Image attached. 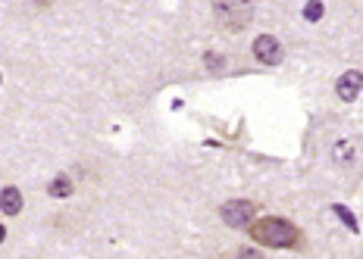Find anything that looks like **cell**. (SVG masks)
<instances>
[{
  "mask_svg": "<svg viewBox=\"0 0 363 259\" xmlns=\"http://www.w3.org/2000/svg\"><path fill=\"white\" fill-rule=\"evenodd\" d=\"M0 212H4V216H19L22 212V190L19 188L0 190Z\"/></svg>",
  "mask_w": 363,
  "mask_h": 259,
  "instance_id": "obj_6",
  "label": "cell"
},
{
  "mask_svg": "<svg viewBox=\"0 0 363 259\" xmlns=\"http://www.w3.org/2000/svg\"><path fill=\"white\" fill-rule=\"evenodd\" d=\"M235 259H263V253L260 250H254V247H241L235 253Z\"/></svg>",
  "mask_w": 363,
  "mask_h": 259,
  "instance_id": "obj_10",
  "label": "cell"
},
{
  "mask_svg": "<svg viewBox=\"0 0 363 259\" xmlns=\"http://www.w3.org/2000/svg\"><path fill=\"white\" fill-rule=\"evenodd\" d=\"M4 241H6V228L0 225V243H4Z\"/></svg>",
  "mask_w": 363,
  "mask_h": 259,
  "instance_id": "obj_11",
  "label": "cell"
},
{
  "mask_svg": "<svg viewBox=\"0 0 363 259\" xmlns=\"http://www.w3.org/2000/svg\"><path fill=\"white\" fill-rule=\"evenodd\" d=\"M72 190H75V185H72L69 175H57V178L48 185V194L50 197H60V200H63V197H72Z\"/></svg>",
  "mask_w": 363,
  "mask_h": 259,
  "instance_id": "obj_7",
  "label": "cell"
},
{
  "mask_svg": "<svg viewBox=\"0 0 363 259\" xmlns=\"http://www.w3.org/2000/svg\"><path fill=\"white\" fill-rule=\"evenodd\" d=\"M254 57H257V63H263V66H279L282 63V41L272 35H257Z\"/></svg>",
  "mask_w": 363,
  "mask_h": 259,
  "instance_id": "obj_4",
  "label": "cell"
},
{
  "mask_svg": "<svg viewBox=\"0 0 363 259\" xmlns=\"http://www.w3.org/2000/svg\"><path fill=\"white\" fill-rule=\"evenodd\" d=\"M360 91H363V72H357V69H347L342 79L335 81V94H338V100H345V103L357 100Z\"/></svg>",
  "mask_w": 363,
  "mask_h": 259,
  "instance_id": "obj_5",
  "label": "cell"
},
{
  "mask_svg": "<svg viewBox=\"0 0 363 259\" xmlns=\"http://www.w3.org/2000/svg\"><path fill=\"white\" fill-rule=\"evenodd\" d=\"M247 234H251V241H257L260 247H269V250H301L304 247L301 228L282 216L254 219V222L247 225Z\"/></svg>",
  "mask_w": 363,
  "mask_h": 259,
  "instance_id": "obj_1",
  "label": "cell"
},
{
  "mask_svg": "<svg viewBox=\"0 0 363 259\" xmlns=\"http://www.w3.org/2000/svg\"><path fill=\"white\" fill-rule=\"evenodd\" d=\"M323 13H326V6H323L320 0H307V6H304V19L307 22H320Z\"/></svg>",
  "mask_w": 363,
  "mask_h": 259,
  "instance_id": "obj_8",
  "label": "cell"
},
{
  "mask_svg": "<svg viewBox=\"0 0 363 259\" xmlns=\"http://www.w3.org/2000/svg\"><path fill=\"white\" fill-rule=\"evenodd\" d=\"M332 212H335V216H342V222H345L347 228H351V231H357V219L351 216V209H345L342 203H335V207H332Z\"/></svg>",
  "mask_w": 363,
  "mask_h": 259,
  "instance_id": "obj_9",
  "label": "cell"
},
{
  "mask_svg": "<svg viewBox=\"0 0 363 259\" xmlns=\"http://www.w3.org/2000/svg\"><path fill=\"white\" fill-rule=\"evenodd\" d=\"M213 13L225 35H241L254 19V0H213Z\"/></svg>",
  "mask_w": 363,
  "mask_h": 259,
  "instance_id": "obj_2",
  "label": "cell"
},
{
  "mask_svg": "<svg viewBox=\"0 0 363 259\" xmlns=\"http://www.w3.org/2000/svg\"><path fill=\"white\" fill-rule=\"evenodd\" d=\"M219 219L229 228H247L257 219V203L254 200H229L219 207Z\"/></svg>",
  "mask_w": 363,
  "mask_h": 259,
  "instance_id": "obj_3",
  "label": "cell"
},
{
  "mask_svg": "<svg viewBox=\"0 0 363 259\" xmlns=\"http://www.w3.org/2000/svg\"><path fill=\"white\" fill-rule=\"evenodd\" d=\"M41 4H44V0H41Z\"/></svg>",
  "mask_w": 363,
  "mask_h": 259,
  "instance_id": "obj_12",
  "label": "cell"
}]
</instances>
